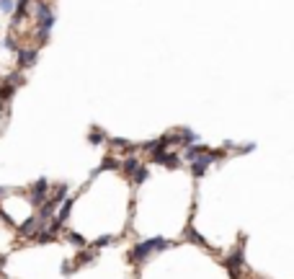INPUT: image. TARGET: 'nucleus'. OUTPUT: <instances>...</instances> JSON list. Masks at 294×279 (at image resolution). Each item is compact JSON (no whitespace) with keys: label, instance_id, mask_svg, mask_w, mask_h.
<instances>
[{"label":"nucleus","instance_id":"obj_1","mask_svg":"<svg viewBox=\"0 0 294 279\" xmlns=\"http://www.w3.org/2000/svg\"><path fill=\"white\" fill-rule=\"evenodd\" d=\"M34 13H36V39L39 42H47L49 31L55 26V11H52V6L47 3V0H39Z\"/></svg>","mask_w":294,"mask_h":279},{"label":"nucleus","instance_id":"obj_7","mask_svg":"<svg viewBox=\"0 0 294 279\" xmlns=\"http://www.w3.org/2000/svg\"><path fill=\"white\" fill-rule=\"evenodd\" d=\"M103 140H106V132H103V130H93V132L88 135V142H91V145H101Z\"/></svg>","mask_w":294,"mask_h":279},{"label":"nucleus","instance_id":"obj_5","mask_svg":"<svg viewBox=\"0 0 294 279\" xmlns=\"http://www.w3.org/2000/svg\"><path fill=\"white\" fill-rule=\"evenodd\" d=\"M13 93H16V86H3V88H0V109H6V104L13 98Z\"/></svg>","mask_w":294,"mask_h":279},{"label":"nucleus","instance_id":"obj_8","mask_svg":"<svg viewBox=\"0 0 294 279\" xmlns=\"http://www.w3.org/2000/svg\"><path fill=\"white\" fill-rule=\"evenodd\" d=\"M3 44H6L8 49H16V42H13V36H8V39H6V42H3Z\"/></svg>","mask_w":294,"mask_h":279},{"label":"nucleus","instance_id":"obj_3","mask_svg":"<svg viewBox=\"0 0 294 279\" xmlns=\"http://www.w3.org/2000/svg\"><path fill=\"white\" fill-rule=\"evenodd\" d=\"M41 225H44V222H39V217H36V215H31L26 222H21V225H18V235H21V238H34V235H36V230H39Z\"/></svg>","mask_w":294,"mask_h":279},{"label":"nucleus","instance_id":"obj_2","mask_svg":"<svg viewBox=\"0 0 294 279\" xmlns=\"http://www.w3.org/2000/svg\"><path fill=\"white\" fill-rule=\"evenodd\" d=\"M47 199H49V181H47V179L34 181V186H31V191H29V202H31L34 207H41Z\"/></svg>","mask_w":294,"mask_h":279},{"label":"nucleus","instance_id":"obj_9","mask_svg":"<svg viewBox=\"0 0 294 279\" xmlns=\"http://www.w3.org/2000/svg\"><path fill=\"white\" fill-rule=\"evenodd\" d=\"M6 191H8V189H6L3 184H0V196H6Z\"/></svg>","mask_w":294,"mask_h":279},{"label":"nucleus","instance_id":"obj_4","mask_svg":"<svg viewBox=\"0 0 294 279\" xmlns=\"http://www.w3.org/2000/svg\"><path fill=\"white\" fill-rule=\"evenodd\" d=\"M39 60V49L36 47H23V49H18V67H31L34 62Z\"/></svg>","mask_w":294,"mask_h":279},{"label":"nucleus","instance_id":"obj_6","mask_svg":"<svg viewBox=\"0 0 294 279\" xmlns=\"http://www.w3.org/2000/svg\"><path fill=\"white\" fill-rule=\"evenodd\" d=\"M67 235V243H72L75 248H83V246H86V238H83L80 233H65Z\"/></svg>","mask_w":294,"mask_h":279}]
</instances>
